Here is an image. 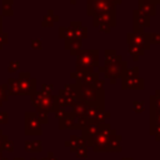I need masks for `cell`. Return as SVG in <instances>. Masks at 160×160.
I'll use <instances>...</instances> for the list:
<instances>
[{"instance_id":"cell-1","label":"cell","mask_w":160,"mask_h":160,"mask_svg":"<svg viewBox=\"0 0 160 160\" xmlns=\"http://www.w3.org/2000/svg\"><path fill=\"white\" fill-rule=\"evenodd\" d=\"M116 136H118L116 131L111 129L109 124H105L102 129L94 136V139L90 142V146H92L94 151H98V152L110 151V142Z\"/></svg>"},{"instance_id":"cell-2","label":"cell","mask_w":160,"mask_h":160,"mask_svg":"<svg viewBox=\"0 0 160 160\" xmlns=\"http://www.w3.org/2000/svg\"><path fill=\"white\" fill-rule=\"evenodd\" d=\"M76 56V70L95 71L99 68V50H79Z\"/></svg>"},{"instance_id":"cell-3","label":"cell","mask_w":160,"mask_h":160,"mask_svg":"<svg viewBox=\"0 0 160 160\" xmlns=\"http://www.w3.org/2000/svg\"><path fill=\"white\" fill-rule=\"evenodd\" d=\"M126 65H128L126 61H124L121 59V56H120L116 60H114L111 62H108L104 66H101L100 68V72H102L104 76L106 79H110V81L114 84V82H116L118 78H122L124 76V74H125V71L128 69Z\"/></svg>"},{"instance_id":"cell-4","label":"cell","mask_w":160,"mask_h":160,"mask_svg":"<svg viewBox=\"0 0 160 160\" xmlns=\"http://www.w3.org/2000/svg\"><path fill=\"white\" fill-rule=\"evenodd\" d=\"M31 104L35 110H45V111H55V96L44 91H34L30 95Z\"/></svg>"},{"instance_id":"cell-5","label":"cell","mask_w":160,"mask_h":160,"mask_svg":"<svg viewBox=\"0 0 160 160\" xmlns=\"http://www.w3.org/2000/svg\"><path fill=\"white\" fill-rule=\"evenodd\" d=\"M98 14H116L115 4L109 0H88V15L94 16Z\"/></svg>"},{"instance_id":"cell-6","label":"cell","mask_w":160,"mask_h":160,"mask_svg":"<svg viewBox=\"0 0 160 160\" xmlns=\"http://www.w3.org/2000/svg\"><path fill=\"white\" fill-rule=\"evenodd\" d=\"M78 91H79V98L86 104H96L102 106L104 91H98L91 85H78Z\"/></svg>"},{"instance_id":"cell-7","label":"cell","mask_w":160,"mask_h":160,"mask_svg":"<svg viewBox=\"0 0 160 160\" xmlns=\"http://www.w3.org/2000/svg\"><path fill=\"white\" fill-rule=\"evenodd\" d=\"M24 131L26 135H41L42 130H41V122L39 121L38 116L35 112L28 111L24 114Z\"/></svg>"},{"instance_id":"cell-8","label":"cell","mask_w":160,"mask_h":160,"mask_svg":"<svg viewBox=\"0 0 160 160\" xmlns=\"http://www.w3.org/2000/svg\"><path fill=\"white\" fill-rule=\"evenodd\" d=\"M128 44L136 45L141 48L144 51L150 48L151 40H150V34H145L144 31H134L128 34Z\"/></svg>"},{"instance_id":"cell-9","label":"cell","mask_w":160,"mask_h":160,"mask_svg":"<svg viewBox=\"0 0 160 160\" xmlns=\"http://www.w3.org/2000/svg\"><path fill=\"white\" fill-rule=\"evenodd\" d=\"M71 78L76 80L78 85H92L96 80H99V72L95 71H85V70H75L71 72Z\"/></svg>"},{"instance_id":"cell-10","label":"cell","mask_w":160,"mask_h":160,"mask_svg":"<svg viewBox=\"0 0 160 160\" xmlns=\"http://www.w3.org/2000/svg\"><path fill=\"white\" fill-rule=\"evenodd\" d=\"M105 125V122H94L91 121L84 130H81V138L85 140V144L90 146L91 140L94 139V136L102 129V126Z\"/></svg>"},{"instance_id":"cell-11","label":"cell","mask_w":160,"mask_h":160,"mask_svg":"<svg viewBox=\"0 0 160 160\" xmlns=\"http://www.w3.org/2000/svg\"><path fill=\"white\" fill-rule=\"evenodd\" d=\"M132 20H134V30L135 31H144L146 28L150 26V16L141 12L140 10L132 11Z\"/></svg>"},{"instance_id":"cell-12","label":"cell","mask_w":160,"mask_h":160,"mask_svg":"<svg viewBox=\"0 0 160 160\" xmlns=\"http://www.w3.org/2000/svg\"><path fill=\"white\" fill-rule=\"evenodd\" d=\"M121 88L122 89H131V90H141L144 89V80L140 76L130 78V76H122L121 78Z\"/></svg>"},{"instance_id":"cell-13","label":"cell","mask_w":160,"mask_h":160,"mask_svg":"<svg viewBox=\"0 0 160 160\" xmlns=\"http://www.w3.org/2000/svg\"><path fill=\"white\" fill-rule=\"evenodd\" d=\"M69 28L72 30L75 39L82 40V39H86V38H88V29H86L80 21H71Z\"/></svg>"},{"instance_id":"cell-14","label":"cell","mask_w":160,"mask_h":160,"mask_svg":"<svg viewBox=\"0 0 160 160\" xmlns=\"http://www.w3.org/2000/svg\"><path fill=\"white\" fill-rule=\"evenodd\" d=\"M141 12L146 14L148 16H154L156 15V5L151 0H139V9Z\"/></svg>"},{"instance_id":"cell-15","label":"cell","mask_w":160,"mask_h":160,"mask_svg":"<svg viewBox=\"0 0 160 160\" xmlns=\"http://www.w3.org/2000/svg\"><path fill=\"white\" fill-rule=\"evenodd\" d=\"M60 129H68L72 130L76 129V118L72 115V112H66L62 119H60Z\"/></svg>"},{"instance_id":"cell-16","label":"cell","mask_w":160,"mask_h":160,"mask_svg":"<svg viewBox=\"0 0 160 160\" xmlns=\"http://www.w3.org/2000/svg\"><path fill=\"white\" fill-rule=\"evenodd\" d=\"M65 49H68L71 55H76L78 51L81 50V40H78L75 38L65 40Z\"/></svg>"},{"instance_id":"cell-17","label":"cell","mask_w":160,"mask_h":160,"mask_svg":"<svg viewBox=\"0 0 160 160\" xmlns=\"http://www.w3.org/2000/svg\"><path fill=\"white\" fill-rule=\"evenodd\" d=\"M160 128V109L150 108V130Z\"/></svg>"},{"instance_id":"cell-18","label":"cell","mask_w":160,"mask_h":160,"mask_svg":"<svg viewBox=\"0 0 160 160\" xmlns=\"http://www.w3.org/2000/svg\"><path fill=\"white\" fill-rule=\"evenodd\" d=\"M85 110H86V102L82 101L81 99H79L74 105H72V115L75 118H80L85 115Z\"/></svg>"},{"instance_id":"cell-19","label":"cell","mask_w":160,"mask_h":160,"mask_svg":"<svg viewBox=\"0 0 160 160\" xmlns=\"http://www.w3.org/2000/svg\"><path fill=\"white\" fill-rule=\"evenodd\" d=\"M24 149L28 152H40L42 150V145H41V141L40 140H36V141H25Z\"/></svg>"},{"instance_id":"cell-20","label":"cell","mask_w":160,"mask_h":160,"mask_svg":"<svg viewBox=\"0 0 160 160\" xmlns=\"http://www.w3.org/2000/svg\"><path fill=\"white\" fill-rule=\"evenodd\" d=\"M100 110H102V106H100V105H96V104H86L85 115H86L89 119H91V121H92L94 118L96 116V114H98Z\"/></svg>"},{"instance_id":"cell-21","label":"cell","mask_w":160,"mask_h":160,"mask_svg":"<svg viewBox=\"0 0 160 160\" xmlns=\"http://www.w3.org/2000/svg\"><path fill=\"white\" fill-rule=\"evenodd\" d=\"M69 141H70V146H69V148H70L71 152H75L79 148L86 145V144H85V140H84L81 136H71V139H70Z\"/></svg>"},{"instance_id":"cell-22","label":"cell","mask_w":160,"mask_h":160,"mask_svg":"<svg viewBox=\"0 0 160 160\" xmlns=\"http://www.w3.org/2000/svg\"><path fill=\"white\" fill-rule=\"evenodd\" d=\"M128 51H129V54L132 56L134 60H138V59L144 54V50H142L141 48H139V46H136V45H132V44H129Z\"/></svg>"},{"instance_id":"cell-23","label":"cell","mask_w":160,"mask_h":160,"mask_svg":"<svg viewBox=\"0 0 160 160\" xmlns=\"http://www.w3.org/2000/svg\"><path fill=\"white\" fill-rule=\"evenodd\" d=\"M58 20H59V18L55 16V15H52V10H49V14L45 15V18H44V20H42V26H44V28H50V26H52V25L55 24V21H58Z\"/></svg>"},{"instance_id":"cell-24","label":"cell","mask_w":160,"mask_h":160,"mask_svg":"<svg viewBox=\"0 0 160 160\" xmlns=\"http://www.w3.org/2000/svg\"><path fill=\"white\" fill-rule=\"evenodd\" d=\"M90 122H91V119H89L86 115L80 116V118H76V129L84 130V129H85Z\"/></svg>"},{"instance_id":"cell-25","label":"cell","mask_w":160,"mask_h":160,"mask_svg":"<svg viewBox=\"0 0 160 160\" xmlns=\"http://www.w3.org/2000/svg\"><path fill=\"white\" fill-rule=\"evenodd\" d=\"M1 8H2V14L4 15H12V1L11 0H2L1 1Z\"/></svg>"},{"instance_id":"cell-26","label":"cell","mask_w":160,"mask_h":160,"mask_svg":"<svg viewBox=\"0 0 160 160\" xmlns=\"http://www.w3.org/2000/svg\"><path fill=\"white\" fill-rule=\"evenodd\" d=\"M150 108L160 109V90H156L155 94L150 98Z\"/></svg>"},{"instance_id":"cell-27","label":"cell","mask_w":160,"mask_h":160,"mask_svg":"<svg viewBox=\"0 0 160 160\" xmlns=\"http://www.w3.org/2000/svg\"><path fill=\"white\" fill-rule=\"evenodd\" d=\"M60 38H62L64 40H69L74 38V32L70 28H60Z\"/></svg>"},{"instance_id":"cell-28","label":"cell","mask_w":160,"mask_h":160,"mask_svg":"<svg viewBox=\"0 0 160 160\" xmlns=\"http://www.w3.org/2000/svg\"><path fill=\"white\" fill-rule=\"evenodd\" d=\"M110 116V112H108V111H104V110H100L98 114H96V116L94 118V122H105V119H108Z\"/></svg>"},{"instance_id":"cell-29","label":"cell","mask_w":160,"mask_h":160,"mask_svg":"<svg viewBox=\"0 0 160 160\" xmlns=\"http://www.w3.org/2000/svg\"><path fill=\"white\" fill-rule=\"evenodd\" d=\"M118 58H120V56L116 55V52H115L114 50H106V51H105V64L111 62V61L116 60Z\"/></svg>"},{"instance_id":"cell-30","label":"cell","mask_w":160,"mask_h":160,"mask_svg":"<svg viewBox=\"0 0 160 160\" xmlns=\"http://www.w3.org/2000/svg\"><path fill=\"white\" fill-rule=\"evenodd\" d=\"M9 98V94H8V88L6 85H1L0 84V106L2 105L4 101H6Z\"/></svg>"},{"instance_id":"cell-31","label":"cell","mask_w":160,"mask_h":160,"mask_svg":"<svg viewBox=\"0 0 160 160\" xmlns=\"http://www.w3.org/2000/svg\"><path fill=\"white\" fill-rule=\"evenodd\" d=\"M35 114L39 119V121L41 124H46L48 122V111L45 110H35Z\"/></svg>"},{"instance_id":"cell-32","label":"cell","mask_w":160,"mask_h":160,"mask_svg":"<svg viewBox=\"0 0 160 160\" xmlns=\"http://www.w3.org/2000/svg\"><path fill=\"white\" fill-rule=\"evenodd\" d=\"M144 108H145V104L142 101H140V100H135L132 102V110L135 112H142L144 111Z\"/></svg>"},{"instance_id":"cell-33","label":"cell","mask_w":160,"mask_h":160,"mask_svg":"<svg viewBox=\"0 0 160 160\" xmlns=\"http://www.w3.org/2000/svg\"><path fill=\"white\" fill-rule=\"evenodd\" d=\"M124 76H130V78H136V76H139V68L134 66V68H129V69H126Z\"/></svg>"},{"instance_id":"cell-34","label":"cell","mask_w":160,"mask_h":160,"mask_svg":"<svg viewBox=\"0 0 160 160\" xmlns=\"http://www.w3.org/2000/svg\"><path fill=\"white\" fill-rule=\"evenodd\" d=\"M75 156H76V158H79V159L86 158V156H88V148H86V145H84V146L79 148V149L75 151Z\"/></svg>"},{"instance_id":"cell-35","label":"cell","mask_w":160,"mask_h":160,"mask_svg":"<svg viewBox=\"0 0 160 160\" xmlns=\"http://www.w3.org/2000/svg\"><path fill=\"white\" fill-rule=\"evenodd\" d=\"M19 68H20V62L16 60H12V61H10L9 62V65H8V71L9 72H15L16 70H19Z\"/></svg>"},{"instance_id":"cell-36","label":"cell","mask_w":160,"mask_h":160,"mask_svg":"<svg viewBox=\"0 0 160 160\" xmlns=\"http://www.w3.org/2000/svg\"><path fill=\"white\" fill-rule=\"evenodd\" d=\"M14 150V144H12V141L11 140H6L5 142H4V145H2V150L1 151H8V152H11Z\"/></svg>"},{"instance_id":"cell-37","label":"cell","mask_w":160,"mask_h":160,"mask_svg":"<svg viewBox=\"0 0 160 160\" xmlns=\"http://www.w3.org/2000/svg\"><path fill=\"white\" fill-rule=\"evenodd\" d=\"M31 48L36 49V50H41L42 49V41L40 39H31Z\"/></svg>"},{"instance_id":"cell-38","label":"cell","mask_w":160,"mask_h":160,"mask_svg":"<svg viewBox=\"0 0 160 160\" xmlns=\"http://www.w3.org/2000/svg\"><path fill=\"white\" fill-rule=\"evenodd\" d=\"M54 112H55V115H56V118H58L59 120H60V119H62V118L65 116V114H66V112H65V109H60V108L55 109V111H54Z\"/></svg>"},{"instance_id":"cell-39","label":"cell","mask_w":160,"mask_h":160,"mask_svg":"<svg viewBox=\"0 0 160 160\" xmlns=\"http://www.w3.org/2000/svg\"><path fill=\"white\" fill-rule=\"evenodd\" d=\"M6 42H8V34L0 31V49H1V46L5 45Z\"/></svg>"},{"instance_id":"cell-40","label":"cell","mask_w":160,"mask_h":160,"mask_svg":"<svg viewBox=\"0 0 160 160\" xmlns=\"http://www.w3.org/2000/svg\"><path fill=\"white\" fill-rule=\"evenodd\" d=\"M151 44H160V34H150Z\"/></svg>"},{"instance_id":"cell-41","label":"cell","mask_w":160,"mask_h":160,"mask_svg":"<svg viewBox=\"0 0 160 160\" xmlns=\"http://www.w3.org/2000/svg\"><path fill=\"white\" fill-rule=\"evenodd\" d=\"M6 122H8V112L0 111V124H6Z\"/></svg>"},{"instance_id":"cell-42","label":"cell","mask_w":160,"mask_h":160,"mask_svg":"<svg viewBox=\"0 0 160 160\" xmlns=\"http://www.w3.org/2000/svg\"><path fill=\"white\" fill-rule=\"evenodd\" d=\"M51 90H52V85H51V84H44V85H42L41 91L48 92V94H51Z\"/></svg>"},{"instance_id":"cell-43","label":"cell","mask_w":160,"mask_h":160,"mask_svg":"<svg viewBox=\"0 0 160 160\" xmlns=\"http://www.w3.org/2000/svg\"><path fill=\"white\" fill-rule=\"evenodd\" d=\"M6 140H8V136H6V135H4V134H2V131L0 130V151L2 150V145H4V142H5ZM1 152H2V151H1Z\"/></svg>"},{"instance_id":"cell-44","label":"cell","mask_w":160,"mask_h":160,"mask_svg":"<svg viewBox=\"0 0 160 160\" xmlns=\"http://www.w3.org/2000/svg\"><path fill=\"white\" fill-rule=\"evenodd\" d=\"M99 29H100V31H102V32H109L110 29H111V26H110L109 24H101V25L99 26Z\"/></svg>"},{"instance_id":"cell-45","label":"cell","mask_w":160,"mask_h":160,"mask_svg":"<svg viewBox=\"0 0 160 160\" xmlns=\"http://www.w3.org/2000/svg\"><path fill=\"white\" fill-rule=\"evenodd\" d=\"M29 78H31L30 72H20L19 75V79H29Z\"/></svg>"},{"instance_id":"cell-46","label":"cell","mask_w":160,"mask_h":160,"mask_svg":"<svg viewBox=\"0 0 160 160\" xmlns=\"http://www.w3.org/2000/svg\"><path fill=\"white\" fill-rule=\"evenodd\" d=\"M45 160H58V159H56V158H55V156H54V154H52V152H51V151H50V152H49V154H48V158H46V159H45Z\"/></svg>"},{"instance_id":"cell-47","label":"cell","mask_w":160,"mask_h":160,"mask_svg":"<svg viewBox=\"0 0 160 160\" xmlns=\"http://www.w3.org/2000/svg\"><path fill=\"white\" fill-rule=\"evenodd\" d=\"M109 1H111V2H114L115 5H116V4H120V2H121V0H109Z\"/></svg>"},{"instance_id":"cell-48","label":"cell","mask_w":160,"mask_h":160,"mask_svg":"<svg viewBox=\"0 0 160 160\" xmlns=\"http://www.w3.org/2000/svg\"><path fill=\"white\" fill-rule=\"evenodd\" d=\"M151 1H152V2L155 4V5H158V4H160V0H151Z\"/></svg>"},{"instance_id":"cell-49","label":"cell","mask_w":160,"mask_h":160,"mask_svg":"<svg viewBox=\"0 0 160 160\" xmlns=\"http://www.w3.org/2000/svg\"><path fill=\"white\" fill-rule=\"evenodd\" d=\"M122 160H132L131 158H122Z\"/></svg>"},{"instance_id":"cell-50","label":"cell","mask_w":160,"mask_h":160,"mask_svg":"<svg viewBox=\"0 0 160 160\" xmlns=\"http://www.w3.org/2000/svg\"><path fill=\"white\" fill-rule=\"evenodd\" d=\"M31 160H45V158H44V159H34V158H32Z\"/></svg>"},{"instance_id":"cell-51","label":"cell","mask_w":160,"mask_h":160,"mask_svg":"<svg viewBox=\"0 0 160 160\" xmlns=\"http://www.w3.org/2000/svg\"><path fill=\"white\" fill-rule=\"evenodd\" d=\"M1 160H8V158H4V156H2V158H1Z\"/></svg>"},{"instance_id":"cell-52","label":"cell","mask_w":160,"mask_h":160,"mask_svg":"<svg viewBox=\"0 0 160 160\" xmlns=\"http://www.w3.org/2000/svg\"><path fill=\"white\" fill-rule=\"evenodd\" d=\"M1 158H2V152L0 151V160H1Z\"/></svg>"},{"instance_id":"cell-53","label":"cell","mask_w":160,"mask_h":160,"mask_svg":"<svg viewBox=\"0 0 160 160\" xmlns=\"http://www.w3.org/2000/svg\"><path fill=\"white\" fill-rule=\"evenodd\" d=\"M70 1H71V4H74V2L76 1V0H70Z\"/></svg>"},{"instance_id":"cell-54","label":"cell","mask_w":160,"mask_h":160,"mask_svg":"<svg viewBox=\"0 0 160 160\" xmlns=\"http://www.w3.org/2000/svg\"><path fill=\"white\" fill-rule=\"evenodd\" d=\"M0 30H1V18H0Z\"/></svg>"},{"instance_id":"cell-55","label":"cell","mask_w":160,"mask_h":160,"mask_svg":"<svg viewBox=\"0 0 160 160\" xmlns=\"http://www.w3.org/2000/svg\"><path fill=\"white\" fill-rule=\"evenodd\" d=\"M15 160H22V159H15Z\"/></svg>"}]
</instances>
